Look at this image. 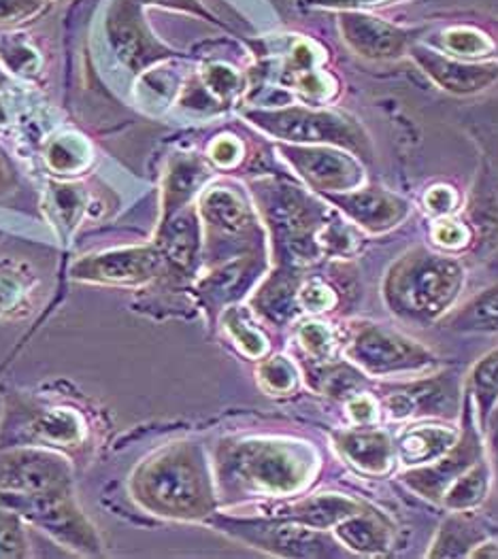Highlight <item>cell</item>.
Segmentation results:
<instances>
[{"instance_id": "13", "label": "cell", "mask_w": 498, "mask_h": 559, "mask_svg": "<svg viewBox=\"0 0 498 559\" xmlns=\"http://www.w3.org/2000/svg\"><path fill=\"white\" fill-rule=\"evenodd\" d=\"M336 447L347 455L360 471L381 475L392 466L396 447L390 437L381 430H371L363 426L360 430H349L336 435Z\"/></svg>"}, {"instance_id": "30", "label": "cell", "mask_w": 498, "mask_h": 559, "mask_svg": "<svg viewBox=\"0 0 498 559\" xmlns=\"http://www.w3.org/2000/svg\"><path fill=\"white\" fill-rule=\"evenodd\" d=\"M300 343L303 347L316 356V358H327L332 349V334L329 328H324V323H305L300 328Z\"/></svg>"}, {"instance_id": "17", "label": "cell", "mask_w": 498, "mask_h": 559, "mask_svg": "<svg viewBox=\"0 0 498 559\" xmlns=\"http://www.w3.org/2000/svg\"><path fill=\"white\" fill-rule=\"evenodd\" d=\"M450 394L452 390L446 388L443 381L432 379L392 392L386 399V406L394 419H407L424 413H437V408L448 402Z\"/></svg>"}, {"instance_id": "35", "label": "cell", "mask_w": 498, "mask_h": 559, "mask_svg": "<svg viewBox=\"0 0 498 559\" xmlns=\"http://www.w3.org/2000/svg\"><path fill=\"white\" fill-rule=\"evenodd\" d=\"M349 415L354 417L356 424L367 426L377 417V406H375L374 400L363 396V399H356L349 404Z\"/></svg>"}, {"instance_id": "19", "label": "cell", "mask_w": 498, "mask_h": 559, "mask_svg": "<svg viewBox=\"0 0 498 559\" xmlns=\"http://www.w3.org/2000/svg\"><path fill=\"white\" fill-rule=\"evenodd\" d=\"M490 483H493V466L486 457H482L446 489L441 502L458 513L471 511L488 498Z\"/></svg>"}, {"instance_id": "5", "label": "cell", "mask_w": 498, "mask_h": 559, "mask_svg": "<svg viewBox=\"0 0 498 559\" xmlns=\"http://www.w3.org/2000/svg\"><path fill=\"white\" fill-rule=\"evenodd\" d=\"M217 527L249 545L286 558H339V545L327 532L292 521L217 520Z\"/></svg>"}, {"instance_id": "9", "label": "cell", "mask_w": 498, "mask_h": 559, "mask_svg": "<svg viewBox=\"0 0 498 559\" xmlns=\"http://www.w3.org/2000/svg\"><path fill=\"white\" fill-rule=\"evenodd\" d=\"M331 200L336 206H341V211H345L349 219H354L360 228L374 235L394 228L405 219L410 211L405 200L377 188L331 194Z\"/></svg>"}, {"instance_id": "32", "label": "cell", "mask_w": 498, "mask_h": 559, "mask_svg": "<svg viewBox=\"0 0 498 559\" xmlns=\"http://www.w3.org/2000/svg\"><path fill=\"white\" fill-rule=\"evenodd\" d=\"M432 237H435L437 245H441L446 249H460V247L466 245V230L458 222H441L435 228Z\"/></svg>"}, {"instance_id": "22", "label": "cell", "mask_w": 498, "mask_h": 559, "mask_svg": "<svg viewBox=\"0 0 498 559\" xmlns=\"http://www.w3.org/2000/svg\"><path fill=\"white\" fill-rule=\"evenodd\" d=\"M203 211L208 215L211 228L220 235H241L251 228L248 209L230 192L215 190L208 194Z\"/></svg>"}, {"instance_id": "37", "label": "cell", "mask_w": 498, "mask_h": 559, "mask_svg": "<svg viewBox=\"0 0 498 559\" xmlns=\"http://www.w3.org/2000/svg\"><path fill=\"white\" fill-rule=\"evenodd\" d=\"M471 558H490L498 559V545L497 543H490V540H484L473 554Z\"/></svg>"}, {"instance_id": "15", "label": "cell", "mask_w": 498, "mask_h": 559, "mask_svg": "<svg viewBox=\"0 0 498 559\" xmlns=\"http://www.w3.org/2000/svg\"><path fill=\"white\" fill-rule=\"evenodd\" d=\"M458 437L456 430L446 426H415L396 442V455L405 466H426L448 453Z\"/></svg>"}, {"instance_id": "33", "label": "cell", "mask_w": 498, "mask_h": 559, "mask_svg": "<svg viewBox=\"0 0 498 559\" xmlns=\"http://www.w3.org/2000/svg\"><path fill=\"white\" fill-rule=\"evenodd\" d=\"M458 197L452 188H432L426 194V206L437 215H448L456 209Z\"/></svg>"}, {"instance_id": "28", "label": "cell", "mask_w": 498, "mask_h": 559, "mask_svg": "<svg viewBox=\"0 0 498 559\" xmlns=\"http://www.w3.org/2000/svg\"><path fill=\"white\" fill-rule=\"evenodd\" d=\"M322 381H324V390L331 396H343V394H352L363 385V374L347 364H336L324 372Z\"/></svg>"}, {"instance_id": "3", "label": "cell", "mask_w": 498, "mask_h": 559, "mask_svg": "<svg viewBox=\"0 0 498 559\" xmlns=\"http://www.w3.org/2000/svg\"><path fill=\"white\" fill-rule=\"evenodd\" d=\"M222 468L228 480L269 493H290L303 487L313 468V457L303 447L280 442H246L235 447Z\"/></svg>"}, {"instance_id": "11", "label": "cell", "mask_w": 498, "mask_h": 559, "mask_svg": "<svg viewBox=\"0 0 498 559\" xmlns=\"http://www.w3.org/2000/svg\"><path fill=\"white\" fill-rule=\"evenodd\" d=\"M365 511V504L345 498V496H313L305 498L298 502H288V504H277L264 509V515L269 520L292 521L318 530H327L331 525H336L339 521L347 520L349 515H356Z\"/></svg>"}, {"instance_id": "4", "label": "cell", "mask_w": 498, "mask_h": 559, "mask_svg": "<svg viewBox=\"0 0 498 559\" xmlns=\"http://www.w3.org/2000/svg\"><path fill=\"white\" fill-rule=\"evenodd\" d=\"M345 354L371 377L422 372L437 364L435 356L417 341L369 321L356 325Z\"/></svg>"}, {"instance_id": "24", "label": "cell", "mask_w": 498, "mask_h": 559, "mask_svg": "<svg viewBox=\"0 0 498 559\" xmlns=\"http://www.w3.org/2000/svg\"><path fill=\"white\" fill-rule=\"evenodd\" d=\"M251 281V266L249 264H233L215 275H211L205 285L209 298L215 302H224L230 300L235 296H239L246 285Z\"/></svg>"}, {"instance_id": "29", "label": "cell", "mask_w": 498, "mask_h": 559, "mask_svg": "<svg viewBox=\"0 0 498 559\" xmlns=\"http://www.w3.org/2000/svg\"><path fill=\"white\" fill-rule=\"evenodd\" d=\"M446 45L462 56H488L495 49L493 40L486 35H479L477 31H469V28H458L454 33H450Z\"/></svg>"}, {"instance_id": "20", "label": "cell", "mask_w": 498, "mask_h": 559, "mask_svg": "<svg viewBox=\"0 0 498 559\" xmlns=\"http://www.w3.org/2000/svg\"><path fill=\"white\" fill-rule=\"evenodd\" d=\"M466 394L477 411V424L486 430L498 404V347L477 361L466 379Z\"/></svg>"}, {"instance_id": "6", "label": "cell", "mask_w": 498, "mask_h": 559, "mask_svg": "<svg viewBox=\"0 0 498 559\" xmlns=\"http://www.w3.org/2000/svg\"><path fill=\"white\" fill-rule=\"evenodd\" d=\"M251 120L266 132L282 136L286 141L300 143H329L356 154H369V141L365 132L352 120L334 114L288 109L277 114H251Z\"/></svg>"}, {"instance_id": "12", "label": "cell", "mask_w": 498, "mask_h": 559, "mask_svg": "<svg viewBox=\"0 0 498 559\" xmlns=\"http://www.w3.org/2000/svg\"><path fill=\"white\" fill-rule=\"evenodd\" d=\"M341 28L352 49L365 58H374V60L399 58L407 47L405 33L369 15H343Z\"/></svg>"}, {"instance_id": "18", "label": "cell", "mask_w": 498, "mask_h": 559, "mask_svg": "<svg viewBox=\"0 0 498 559\" xmlns=\"http://www.w3.org/2000/svg\"><path fill=\"white\" fill-rule=\"evenodd\" d=\"M486 532L464 515L446 521L428 551L430 558H471V554L486 540Z\"/></svg>"}, {"instance_id": "23", "label": "cell", "mask_w": 498, "mask_h": 559, "mask_svg": "<svg viewBox=\"0 0 498 559\" xmlns=\"http://www.w3.org/2000/svg\"><path fill=\"white\" fill-rule=\"evenodd\" d=\"M294 292H296V281L290 277H280L266 283V287L258 294L256 302L262 309V313H266L271 320H286L294 305Z\"/></svg>"}, {"instance_id": "21", "label": "cell", "mask_w": 498, "mask_h": 559, "mask_svg": "<svg viewBox=\"0 0 498 559\" xmlns=\"http://www.w3.org/2000/svg\"><path fill=\"white\" fill-rule=\"evenodd\" d=\"M446 328L456 332H498V285H493L464 302L448 320Z\"/></svg>"}, {"instance_id": "1", "label": "cell", "mask_w": 498, "mask_h": 559, "mask_svg": "<svg viewBox=\"0 0 498 559\" xmlns=\"http://www.w3.org/2000/svg\"><path fill=\"white\" fill-rule=\"evenodd\" d=\"M464 277L460 262L419 247L390 266L381 292L388 309L401 320L430 323L456 305Z\"/></svg>"}, {"instance_id": "36", "label": "cell", "mask_w": 498, "mask_h": 559, "mask_svg": "<svg viewBox=\"0 0 498 559\" xmlns=\"http://www.w3.org/2000/svg\"><path fill=\"white\" fill-rule=\"evenodd\" d=\"M488 442H490V457H493V468H495V475H497L498 483V404L497 408L493 411L490 419H488Z\"/></svg>"}, {"instance_id": "16", "label": "cell", "mask_w": 498, "mask_h": 559, "mask_svg": "<svg viewBox=\"0 0 498 559\" xmlns=\"http://www.w3.org/2000/svg\"><path fill=\"white\" fill-rule=\"evenodd\" d=\"M158 264L152 251H124L114 255H103L100 260H90L82 264L85 280L139 281L150 277Z\"/></svg>"}, {"instance_id": "38", "label": "cell", "mask_w": 498, "mask_h": 559, "mask_svg": "<svg viewBox=\"0 0 498 559\" xmlns=\"http://www.w3.org/2000/svg\"><path fill=\"white\" fill-rule=\"evenodd\" d=\"M2 179H4V175H2V160H0V183H2Z\"/></svg>"}, {"instance_id": "31", "label": "cell", "mask_w": 498, "mask_h": 559, "mask_svg": "<svg viewBox=\"0 0 498 559\" xmlns=\"http://www.w3.org/2000/svg\"><path fill=\"white\" fill-rule=\"evenodd\" d=\"M298 300L300 305L307 309V311H327L334 300L331 289L320 283V281H311L309 285H305L300 292H298Z\"/></svg>"}, {"instance_id": "27", "label": "cell", "mask_w": 498, "mask_h": 559, "mask_svg": "<svg viewBox=\"0 0 498 559\" xmlns=\"http://www.w3.org/2000/svg\"><path fill=\"white\" fill-rule=\"evenodd\" d=\"M260 379L266 385V390L286 394L296 385V370L286 358H271L260 366Z\"/></svg>"}, {"instance_id": "34", "label": "cell", "mask_w": 498, "mask_h": 559, "mask_svg": "<svg viewBox=\"0 0 498 559\" xmlns=\"http://www.w3.org/2000/svg\"><path fill=\"white\" fill-rule=\"evenodd\" d=\"M33 0H0V24L17 22L15 17H26L35 11Z\"/></svg>"}, {"instance_id": "7", "label": "cell", "mask_w": 498, "mask_h": 559, "mask_svg": "<svg viewBox=\"0 0 498 559\" xmlns=\"http://www.w3.org/2000/svg\"><path fill=\"white\" fill-rule=\"evenodd\" d=\"M473 411H475L473 400L466 394L464 396V426H462L464 430L460 432L456 444L448 453H443L439 460H435L426 466H417L414 471L403 475L405 483L417 493H422L424 498L441 500L446 489L462 473H466L477 460L484 457V447H482L479 428L475 424Z\"/></svg>"}, {"instance_id": "2", "label": "cell", "mask_w": 498, "mask_h": 559, "mask_svg": "<svg viewBox=\"0 0 498 559\" xmlns=\"http://www.w3.org/2000/svg\"><path fill=\"white\" fill-rule=\"evenodd\" d=\"M141 498L161 515L199 520L213 511V493L201 451L179 444L154 460L141 477Z\"/></svg>"}, {"instance_id": "10", "label": "cell", "mask_w": 498, "mask_h": 559, "mask_svg": "<svg viewBox=\"0 0 498 559\" xmlns=\"http://www.w3.org/2000/svg\"><path fill=\"white\" fill-rule=\"evenodd\" d=\"M412 56L430 80L452 94H477L498 81V64H464L426 47H414Z\"/></svg>"}, {"instance_id": "8", "label": "cell", "mask_w": 498, "mask_h": 559, "mask_svg": "<svg viewBox=\"0 0 498 559\" xmlns=\"http://www.w3.org/2000/svg\"><path fill=\"white\" fill-rule=\"evenodd\" d=\"M286 154L300 175L318 190L349 192L356 190L365 177L363 168L352 156L332 152L329 147L288 150Z\"/></svg>"}, {"instance_id": "26", "label": "cell", "mask_w": 498, "mask_h": 559, "mask_svg": "<svg viewBox=\"0 0 498 559\" xmlns=\"http://www.w3.org/2000/svg\"><path fill=\"white\" fill-rule=\"evenodd\" d=\"M26 556V536L20 520L0 509V558H24Z\"/></svg>"}, {"instance_id": "25", "label": "cell", "mask_w": 498, "mask_h": 559, "mask_svg": "<svg viewBox=\"0 0 498 559\" xmlns=\"http://www.w3.org/2000/svg\"><path fill=\"white\" fill-rule=\"evenodd\" d=\"M226 325L230 330V334L235 336V341L241 345V349L248 354V356H262L264 349H266V341L264 336L249 323L246 313L233 309L228 316H226Z\"/></svg>"}, {"instance_id": "14", "label": "cell", "mask_w": 498, "mask_h": 559, "mask_svg": "<svg viewBox=\"0 0 498 559\" xmlns=\"http://www.w3.org/2000/svg\"><path fill=\"white\" fill-rule=\"evenodd\" d=\"M334 527H336V538L349 551H356L363 556H377L390 549L392 530L388 521L375 511L365 509L356 515H349L347 520L339 521Z\"/></svg>"}]
</instances>
